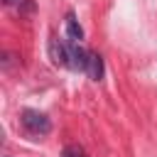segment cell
<instances>
[{
    "label": "cell",
    "mask_w": 157,
    "mask_h": 157,
    "mask_svg": "<svg viewBox=\"0 0 157 157\" xmlns=\"http://www.w3.org/2000/svg\"><path fill=\"white\" fill-rule=\"evenodd\" d=\"M61 157H88V152H86L81 145L71 142V145H66V147L61 150Z\"/></svg>",
    "instance_id": "cell-6"
},
{
    "label": "cell",
    "mask_w": 157,
    "mask_h": 157,
    "mask_svg": "<svg viewBox=\"0 0 157 157\" xmlns=\"http://www.w3.org/2000/svg\"><path fill=\"white\" fill-rule=\"evenodd\" d=\"M49 59H52L56 66H71V59H69V44H64L56 34H52V39H49Z\"/></svg>",
    "instance_id": "cell-2"
},
{
    "label": "cell",
    "mask_w": 157,
    "mask_h": 157,
    "mask_svg": "<svg viewBox=\"0 0 157 157\" xmlns=\"http://www.w3.org/2000/svg\"><path fill=\"white\" fill-rule=\"evenodd\" d=\"M91 81H103L105 76V64H103V56L98 52H91L88 54V64H86V71H83Z\"/></svg>",
    "instance_id": "cell-3"
},
{
    "label": "cell",
    "mask_w": 157,
    "mask_h": 157,
    "mask_svg": "<svg viewBox=\"0 0 157 157\" xmlns=\"http://www.w3.org/2000/svg\"><path fill=\"white\" fill-rule=\"evenodd\" d=\"M64 25H66V34H69V39H71L74 44H81V39H83V29H81V25H78V20H76L74 12H66Z\"/></svg>",
    "instance_id": "cell-5"
},
{
    "label": "cell",
    "mask_w": 157,
    "mask_h": 157,
    "mask_svg": "<svg viewBox=\"0 0 157 157\" xmlns=\"http://www.w3.org/2000/svg\"><path fill=\"white\" fill-rule=\"evenodd\" d=\"M22 0H5V5H20Z\"/></svg>",
    "instance_id": "cell-7"
},
{
    "label": "cell",
    "mask_w": 157,
    "mask_h": 157,
    "mask_svg": "<svg viewBox=\"0 0 157 157\" xmlns=\"http://www.w3.org/2000/svg\"><path fill=\"white\" fill-rule=\"evenodd\" d=\"M20 123H22L25 132L32 137H44L52 132V120L47 118V113H39L34 108H25L20 115Z\"/></svg>",
    "instance_id": "cell-1"
},
{
    "label": "cell",
    "mask_w": 157,
    "mask_h": 157,
    "mask_svg": "<svg viewBox=\"0 0 157 157\" xmlns=\"http://www.w3.org/2000/svg\"><path fill=\"white\" fill-rule=\"evenodd\" d=\"M88 54L91 52H86L81 44H69V59H71V69H76V71H86V64H88Z\"/></svg>",
    "instance_id": "cell-4"
}]
</instances>
